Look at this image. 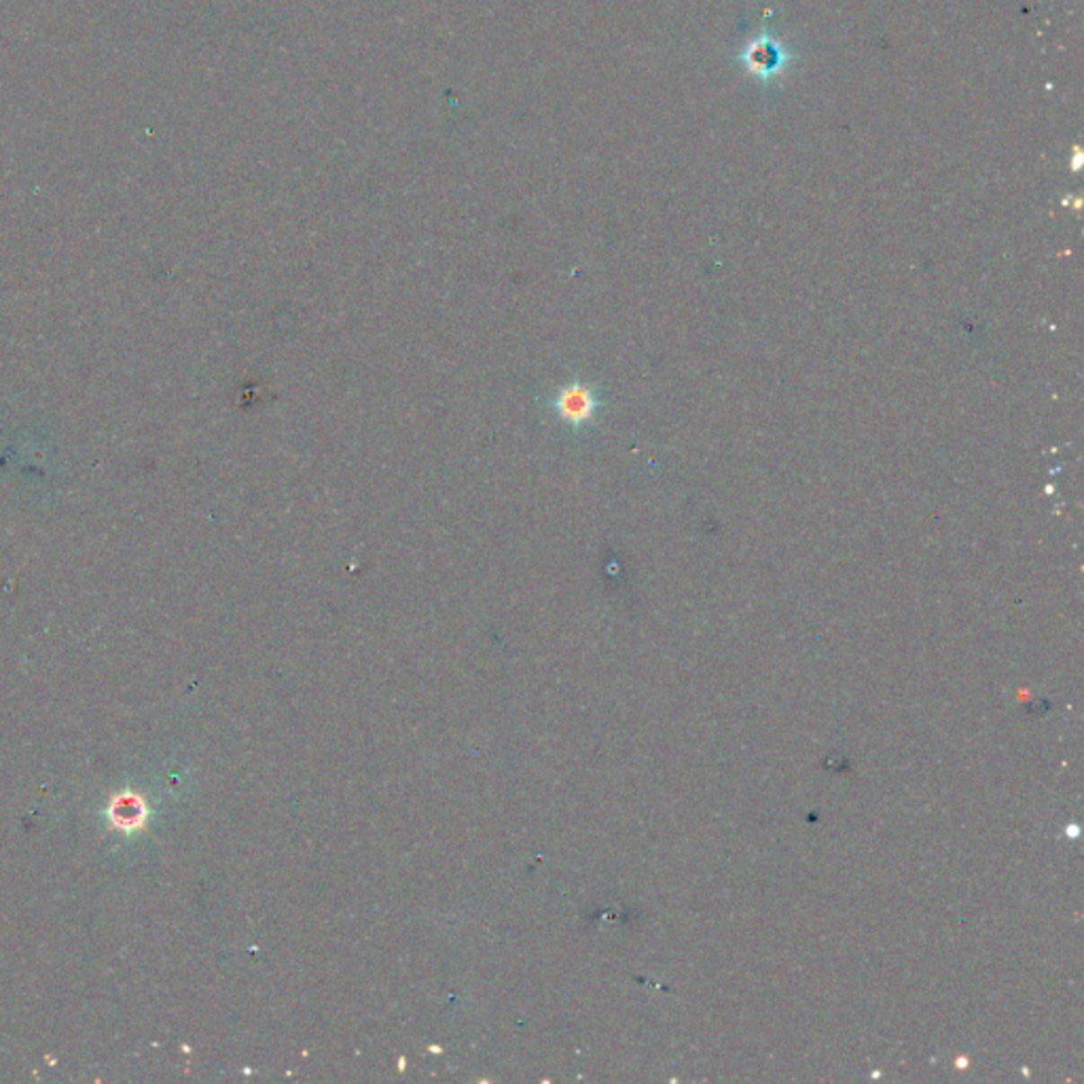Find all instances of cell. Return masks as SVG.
<instances>
[{
	"label": "cell",
	"instance_id": "6da1fadb",
	"mask_svg": "<svg viewBox=\"0 0 1084 1084\" xmlns=\"http://www.w3.org/2000/svg\"><path fill=\"white\" fill-rule=\"evenodd\" d=\"M594 396L589 394L587 388L570 386L566 388L560 396V411L561 416L570 422H583L594 413Z\"/></svg>",
	"mask_w": 1084,
	"mask_h": 1084
},
{
	"label": "cell",
	"instance_id": "7a4b0ae2",
	"mask_svg": "<svg viewBox=\"0 0 1084 1084\" xmlns=\"http://www.w3.org/2000/svg\"><path fill=\"white\" fill-rule=\"evenodd\" d=\"M145 815H146V809H145V803L140 801V797L123 795V797H117L115 801H112L110 817H112V822H115V826L126 828V831H132V828H138L142 824Z\"/></svg>",
	"mask_w": 1084,
	"mask_h": 1084
}]
</instances>
